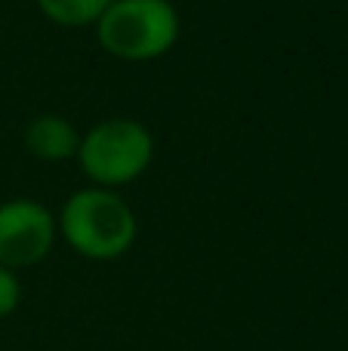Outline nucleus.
I'll list each match as a JSON object with an SVG mask.
<instances>
[{
    "label": "nucleus",
    "instance_id": "20e7f679",
    "mask_svg": "<svg viewBox=\"0 0 348 351\" xmlns=\"http://www.w3.org/2000/svg\"><path fill=\"white\" fill-rule=\"evenodd\" d=\"M53 213L37 200H6L0 204V265L18 271L31 268L49 256L55 243Z\"/></svg>",
    "mask_w": 348,
    "mask_h": 351
},
{
    "label": "nucleus",
    "instance_id": "f03ea898",
    "mask_svg": "<svg viewBox=\"0 0 348 351\" xmlns=\"http://www.w3.org/2000/svg\"><path fill=\"white\" fill-rule=\"evenodd\" d=\"M96 37L117 59H158L179 40V12L170 0H114L96 22Z\"/></svg>",
    "mask_w": 348,
    "mask_h": 351
},
{
    "label": "nucleus",
    "instance_id": "f257e3e1",
    "mask_svg": "<svg viewBox=\"0 0 348 351\" xmlns=\"http://www.w3.org/2000/svg\"><path fill=\"white\" fill-rule=\"evenodd\" d=\"M59 231L84 259L108 262L123 256L136 241V213L111 188H80L59 213Z\"/></svg>",
    "mask_w": 348,
    "mask_h": 351
},
{
    "label": "nucleus",
    "instance_id": "39448f33",
    "mask_svg": "<svg viewBox=\"0 0 348 351\" xmlns=\"http://www.w3.org/2000/svg\"><path fill=\"white\" fill-rule=\"evenodd\" d=\"M25 148L37 160H68L77 158L80 136L71 127V121L59 114H40L25 130Z\"/></svg>",
    "mask_w": 348,
    "mask_h": 351
},
{
    "label": "nucleus",
    "instance_id": "7ed1b4c3",
    "mask_svg": "<svg viewBox=\"0 0 348 351\" xmlns=\"http://www.w3.org/2000/svg\"><path fill=\"white\" fill-rule=\"evenodd\" d=\"M80 170L99 188H117L139 179L154 160V139L145 123L133 117H111L80 136Z\"/></svg>",
    "mask_w": 348,
    "mask_h": 351
},
{
    "label": "nucleus",
    "instance_id": "0eeeda50",
    "mask_svg": "<svg viewBox=\"0 0 348 351\" xmlns=\"http://www.w3.org/2000/svg\"><path fill=\"white\" fill-rule=\"evenodd\" d=\"M22 302V284H18L16 271L0 265V321L10 317Z\"/></svg>",
    "mask_w": 348,
    "mask_h": 351
},
{
    "label": "nucleus",
    "instance_id": "423d86ee",
    "mask_svg": "<svg viewBox=\"0 0 348 351\" xmlns=\"http://www.w3.org/2000/svg\"><path fill=\"white\" fill-rule=\"evenodd\" d=\"M111 3L114 0H37L43 16L55 25H65V28L96 25Z\"/></svg>",
    "mask_w": 348,
    "mask_h": 351
}]
</instances>
